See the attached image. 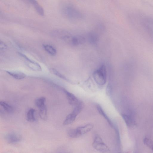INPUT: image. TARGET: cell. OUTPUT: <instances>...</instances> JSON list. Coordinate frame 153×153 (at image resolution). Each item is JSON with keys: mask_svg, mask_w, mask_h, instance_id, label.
Wrapping results in <instances>:
<instances>
[{"mask_svg": "<svg viewBox=\"0 0 153 153\" xmlns=\"http://www.w3.org/2000/svg\"><path fill=\"white\" fill-rule=\"evenodd\" d=\"M107 71L105 66L101 65L95 70L93 74V76L96 83L100 85L105 84L106 82Z\"/></svg>", "mask_w": 153, "mask_h": 153, "instance_id": "1", "label": "cell"}, {"mask_svg": "<svg viewBox=\"0 0 153 153\" xmlns=\"http://www.w3.org/2000/svg\"><path fill=\"white\" fill-rule=\"evenodd\" d=\"M92 146L94 149L102 153H109L110 151L108 147L97 134L94 137Z\"/></svg>", "mask_w": 153, "mask_h": 153, "instance_id": "2", "label": "cell"}, {"mask_svg": "<svg viewBox=\"0 0 153 153\" xmlns=\"http://www.w3.org/2000/svg\"><path fill=\"white\" fill-rule=\"evenodd\" d=\"M140 23L145 32L153 38V19L149 17H142Z\"/></svg>", "mask_w": 153, "mask_h": 153, "instance_id": "3", "label": "cell"}, {"mask_svg": "<svg viewBox=\"0 0 153 153\" xmlns=\"http://www.w3.org/2000/svg\"><path fill=\"white\" fill-rule=\"evenodd\" d=\"M84 105L82 102L76 106L72 111L66 117L63 123L64 125H68L72 123L75 120L77 115L83 108Z\"/></svg>", "mask_w": 153, "mask_h": 153, "instance_id": "4", "label": "cell"}, {"mask_svg": "<svg viewBox=\"0 0 153 153\" xmlns=\"http://www.w3.org/2000/svg\"><path fill=\"white\" fill-rule=\"evenodd\" d=\"M63 13L68 17L72 19H78L81 17L80 13L77 9L71 5H67L63 9Z\"/></svg>", "mask_w": 153, "mask_h": 153, "instance_id": "5", "label": "cell"}, {"mask_svg": "<svg viewBox=\"0 0 153 153\" xmlns=\"http://www.w3.org/2000/svg\"><path fill=\"white\" fill-rule=\"evenodd\" d=\"M54 34L55 36L71 45L74 36L69 32L63 30H57L54 31Z\"/></svg>", "mask_w": 153, "mask_h": 153, "instance_id": "6", "label": "cell"}, {"mask_svg": "<svg viewBox=\"0 0 153 153\" xmlns=\"http://www.w3.org/2000/svg\"><path fill=\"white\" fill-rule=\"evenodd\" d=\"M18 53L24 59L26 64L30 69L35 71H40L42 70L41 67L39 63L30 59L23 53L20 52Z\"/></svg>", "mask_w": 153, "mask_h": 153, "instance_id": "7", "label": "cell"}, {"mask_svg": "<svg viewBox=\"0 0 153 153\" xmlns=\"http://www.w3.org/2000/svg\"><path fill=\"white\" fill-rule=\"evenodd\" d=\"M60 88L65 94L70 104L76 106L81 103V102L80 101L74 94L63 88Z\"/></svg>", "mask_w": 153, "mask_h": 153, "instance_id": "8", "label": "cell"}, {"mask_svg": "<svg viewBox=\"0 0 153 153\" xmlns=\"http://www.w3.org/2000/svg\"><path fill=\"white\" fill-rule=\"evenodd\" d=\"M5 138L9 143H15L20 141L22 139L21 136L16 133H10L7 134Z\"/></svg>", "mask_w": 153, "mask_h": 153, "instance_id": "9", "label": "cell"}, {"mask_svg": "<svg viewBox=\"0 0 153 153\" xmlns=\"http://www.w3.org/2000/svg\"><path fill=\"white\" fill-rule=\"evenodd\" d=\"M94 126L91 124H88L79 127L75 129L78 137L85 134L90 131L93 128Z\"/></svg>", "mask_w": 153, "mask_h": 153, "instance_id": "10", "label": "cell"}, {"mask_svg": "<svg viewBox=\"0 0 153 153\" xmlns=\"http://www.w3.org/2000/svg\"><path fill=\"white\" fill-rule=\"evenodd\" d=\"M6 72L9 75L14 78L18 80H21L26 77V74L22 72L19 71H6Z\"/></svg>", "mask_w": 153, "mask_h": 153, "instance_id": "11", "label": "cell"}, {"mask_svg": "<svg viewBox=\"0 0 153 153\" xmlns=\"http://www.w3.org/2000/svg\"><path fill=\"white\" fill-rule=\"evenodd\" d=\"M121 116L128 127H131L134 125V121L131 115L122 114Z\"/></svg>", "mask_w": 153, "mask_h": 153, "instance_id": "12", "label": "cell"}, {"mask_svg": "<svg viewBox=\"0 0 153 153\" xmlns=\"http://www.w3.org/2000/svg\"><path fill=\"white\" fill-rule=\"evenodd\" d=\"M36 110L33 108H30L27 112L26 114V120L30 122H33L36 120L35 116Z\"/></svg>", "mask_w": 153, "mask_h": 153, "instance_id": "13", "label": "cell"}, {"mask_svg": "<svg viewBox=\"0 0 153 153\" xmlns=\"http://www.w3.org/2000/svg\"><path fill=\"white\" fill-rule=\"evenodd\" d=\"M0 105L4 110L8 113H13L14 111V107L6 102L1 101Z\"/></svg>", "mask_w": 153, "mask_h": 153, "instance_id": "14", "label": "cell"}, {"mask_svg": "<svg viewBox=\"0 0 153 153\" xmlns=\"http://www.w3.org/2000/svg\"><path fill=\"white\" fill-rule=\"evenodd\" d=\"M99 38L98 35L96 33L93 32L90 33L87 36L88 41L93 45H95L97 43Z\"/></svg>", "mask_w": 153, "mask_h": 153, "instance_id": "15", "label": "cell"}, {"mask_svg": "<svg viewBox=\"0 0 153 153\" xmlns=\"http://www.w3.org/2000/svg\"><path fill=\"white\" fill-rule=\"evenodd\" d=\"M30 2L33 4L36 11L40 15L43 16L44 15V11L42 7L35 0H31Z\"/></svg>", "mask_w": 153, "mask_h": 153, "instance_id": "16", "label": "cell"}, {"mask_svg": "<svg viewBox=\"0 0 153 153\" xmlns=\"http://www.w3.org/2000/svg\"><path fill=\"white\" fill-rule=\"evenodd\" d=\"M39 114L40 118L42 120H46L47 118V109L46 105L39 108Z\"/></svg>", "mask_w": 153, "mask_h": 153, "instance_id": "17", "label": "cell"}, {"mask_svg": "<svg viewBox=\"0 0 153 153\" xmlns=\"http://www.w3.org/2000/svg\"><path fill=\"white\" fill-rule=\"evenodd\" d=\"M43 47L45 50L49 54L54 56L56 53V50L52 46L49 45H43Z\"/></svg>", "mask_w": 153, "mask_h": 153, "instance_id": "18", "label": "cell"}, {"mask_svg": "<svg viewBox=\"0 0 153 153\" xmlns=\"http://www.w3.org/2000/svg\"><path fill=\"white\" fill-rule=\"evenodd\" d=\"M96 107L99 113H100V114L107 120L109 123L112 126V124L110 120L107 116L101 106L100 105L98 104L97 105Z\"/></svg>", "mask_w": 153, "mask_h": 153, "instance_id": "19", "label": "cell"}, {"mask_svg": "<svg viewBox=\"0 0 153 153\" xmlns=\"http://www.w3.org/2000/svg\"><path fill=\"white\" fill-rule=\"evenodd\" d=\"M46 98L44 97H40L36 99L35 100V104L38 108L45 105Z\"/></svg>", "mask_w": 153, "mask_h": 153, "instance_id": "20", "label": "cell"}, {"mask_svg": "<svg viewBox=\"0 0 153 153\" xmlns=\"http://www.w3.org/2000/svg\"><path fill=\"white\" fill-rule=\"evenodd\" d=\"M50 71L51 72L55 75L58 76L59 77L66 81L68 82H71L65 76H64L59 71L54 68H51L50 69Z\"/></svg>", "mask_w": 153, "mask_h": 153, "instance_id": "21", "label": "cell"}, {"mask_svg": "<svg viewBox=\"0 0 153 153\" xmlns=\"http://www.w3.org/2000/svg\"><path fill=\"white\" fill-rule=\"evenodd\" d=\"M68 136L72 138H76L78 136L75 129H69L67 132Z\"/></svg>", "mask_w": 153, "mask_h": 153, "instance_id": "22", "label": "cell"}, {"mask_svg": "<svg viewBox=\"0 0 153 153\" xmlns=\"http://www.w3.org/2000/svg\"><path fill=\"white\" fill-rule=\"evenodd\" d=\"M143 142L149 147L152 148L153 146V142L151 139L147 137H145L144 139Z\"/></svg>", "mask_w": 153, "mask_h": 153, "instance_id": "23", "label": "cell"}, {"mask_svg": "<svg viewBox=\"0 0 153 153\" xmlns=\"http://www.w3.org/2000/svg\"><path fill=\"white\" fill-rule=\"evenodd\" d=\"M7 45L4 42L1 41L0 43V48L1 51H4L7 48Z\"/></svg>", "mask_w": 153, "mask_h": 153, "instance_id": "24", "label": "cell"}, {"mask_svg": "<svg viewBox=\"0 0 153 153\" xmlns=\"http://www.w3.org/2000/svg\"><path fill=\"white\" fill-rule=\"evenodd\" d=\"M111 86L109 84L108 85L106 89V93L107 95H109L111 93Z\"/></svg>", "mask_w": 153, "mask_h": 153, "instance_id": "25", "label": "cell"}, {"mask_svg": "<svg viewBox=\"0 0 153 153\" xmlns=\"http://www.w3.org/2000/svg\"><path fill=\"white\" fill-rule=\"evenodd\" d=\"M152 150L153 151V147H152Z\"/></svg>", "mask_w": 153, "mask_h": 153, "instance_id": "26", "label": "cell"}, {"mask_svg": "<svg viewBox=\"0 0 153 153\" xmlns=\"http://www.w3.org/2000/svg\"></svg>", "mask_w": 153, "mask_h": 153, "instance_id": "27", "label": "cell"}]
</instances>
